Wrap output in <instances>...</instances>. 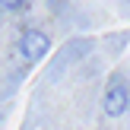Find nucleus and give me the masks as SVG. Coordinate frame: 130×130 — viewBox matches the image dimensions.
I'll return each instance as SVG.
<instances>
[{
  "label": "nucleus",
  "mask_w": 130,
  "mask_h": 130,
  "mask_svg": "<svg viewBox=\"0 0 130 130\" xmlns=\"http://www.w3.org/2000/svg\"><path fill=\"white\" fill-rule=\"evenodd\" d=\"M102 111H105V118H111V121L124 118V114L130 111V83L121 73H114L111 79H108L105 95H102Z\"/></svg>",
  "instance_id": "obj_1"
},
{
  "label": "nucleus",
  "mask_w": 130,
  "mask_h": 130,
  "mask_svg": "<svg viewBox=\"0 0 130 130\" xmlns=\"http://www.w3.org/2000/svg\"><path fill=\"white\" fill-rule=\"evenodd\" d=\"M51 51V35L41 29H25L22 35H19V54H22V60L29 63H38L44 60Z\"/></svg>",
  "instance_id": "obj_2"
},
{
  "label": "nucleus",
  "mask_w": 130,
  "mask_h": 130,
  "mask_svg": "<svg viewBox=\"0 0 130 130\" xmlns=\"http://www.w3.org/2000/svg\"><path fill=\"white\" fill-rule=\"evenodd\" d=\"M92 48H95L92 38H73V41H70L67 48L57 54V67L48 70V79H57V76H60V67H67V63H73V60H79V57H86Z\"/></svg>",
  "instance_id": "obj_3"
},
{
  "label": "nucleus",
  "mask_w": 130,
  "mask_h": 130,
  "mask_svg": "<svg viewBox=\"0 0 130 130\" xmlns=\"http://www.w3.org/2000/svg\"><path fill=\"white\" fill-rule=\"evenodd\" d=\"M0 10L3 13H25L29 10V0H0Z\"/></svg>",
  "instance_id": "obj_4"
}]
</instances>
